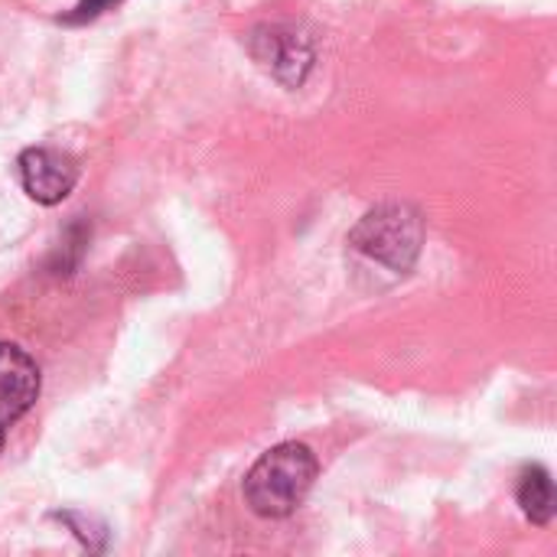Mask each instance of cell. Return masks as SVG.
<instances>
[{"label":"cell","instance_id":"1","mask_svg":"<svg viewBox=\"0 0 557 557\" xmlns=\"http://www.w3.org/2000/svg\"><path fill=\"white\" fill-rule=\"evenodd\" d=\"M317 480V457L304 444L271 447L245 476V503L261 519L294 516Z\"/></svg>","mask_w":557,"mask_h":557},{"label":"cell","instance_id":"2","mask_svg":"<svg viewBox=\"0 0 557 557\" xmlns=\"http://www.w3.org/2000/svg\"><path fill=\"white\" fill-rule=\"evenodd\" d=\"M421 242H424V222L411 206H401V202L372 209L369 215H362V222L349 235V245L356 255L395 274L411 271V264L421 255Z\"/></svg>","mask_w":557,"mask_h":557},{"label":"cell","instance_id":"3","mask_svg":"<svg viewBox=\"0 0 557 557\" xmlns=\"http://www.w3.org/2000/svg\"><path fill=\"white\" fill-rule=\"evenodd\" d=\"M251 55L284 85H304L313 69V42L294 26H261L251 33Z\"/></svg>","mask_w":557,"mask_h":557},{"label":"cell","instance_id":"4","mask_svg":"<svg viewBox=\"0 0 557 557\" xmlns=\"http://www.w3.org/2000/svg\"><path fill=\"white\" fill-rule=\"evenodd\" d=\"M16 173L26 196L39 206L62 202L78 183V163L69 153L49 147H29L16 157Z\"/></svg>","mask_w":557,"mask_h":557},{"label":"cell","instance_id":"5","mask_svg":"<svg viewBox=\"0 0 557 557\" xmlns=\"http://www.w3.org/2000/svg\"><path fill=\"white\" fill-rule=\"evenodd\" d=\"M39 366L13 343H0V428L20 421L39 398Z\"/></svg>","mask_w":557,"mask_h":557},{"label":"cell","instance_id":"6","mask_svg":"<svg viewBox=\"0 0 557 557\" xmlns=\"http://www.w3.org/2000/svg\"><path fill=\"white\" fill-rule=\"evenodd\" d=\"M516 496H519V506H522L529 522L548 525L555 519V483H552V473L545 467H529L522 473V480H519V493Z\"/></svg>","mask_w":557,"mask_h":557},{"label":"cell","instance_id":"7","mask_svg":"<svg viewBox=\"0 0 557 557\" xmlns=\"http://www.w3.org/2000/svg\"><path fill=\"white\" fill-rule=\"evenodd\" d=\"M124 0H78L69 13L59 16V23H65V26H85V23L98 20L101 13H108V10H114Z\"/></svg>","mask_w":557,"mask_h":557},{"label":"cell","instance_id":"8","mask_svg":"<svg viewBox=\"0 0 557 557\" xmlns=\"http://www.w3.org/2000/svg\"><path fill=\"white\" fill-rule=\"evenodd\" d=\"M0 450H3V428H0Z\"/></svg>","mask_w":557,"mask_h":557}]
</instances>
